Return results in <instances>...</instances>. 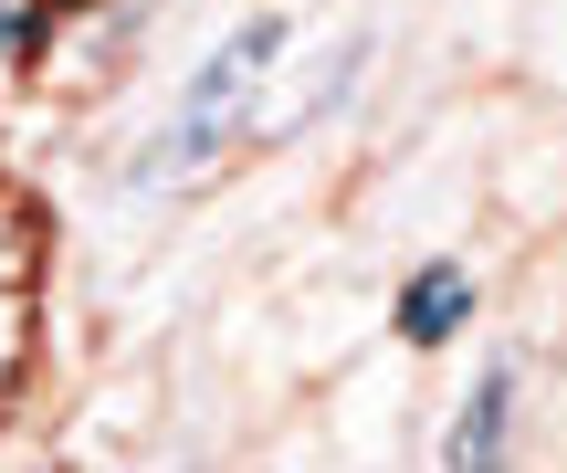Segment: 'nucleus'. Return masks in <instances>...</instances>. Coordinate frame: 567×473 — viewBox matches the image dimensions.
I'll list each match as a JSON object with an SVG mask.
<instances>
[{
	"label": "nucleus",
	"instance_id": "2",
	"mask_svg": "<svg viewBox=\"0 0 567 473\" xmlns=\"http://www.w3.org/2000/svg\"><path fill=\"white\" fill-rule=\"evenodd\" d=\"M463 316H473V274H463V264L410 274V295H400V337H410V348H442Z\"/></svg>",
	"mask_w": 567,
	"mask_h": 473
},
{
	"label": "nucleus",
	"instance_id": "3",
	"mask_svg": "<svg viewBox=\"0 0 567 473\" xmlns=\"http://www.w3.org/2000/svg\"><path fill=\"white\" fill-rule=\"evenodd\" d=\"M505 400H515V369H484V390L463 400V421H452V442H442L452 473H484L494 453H505Z\"/></svg>",
	"mask_w": 567,
	"mask_h": 473
},
{
	"label": "nucleus",
	"instance_id": "4",
	"mask_svg": "<svg viewBox=\"0 0 567 473\" xmlns=\"http://www.w3.org/2000/svg\"><path fill=\"white\" fill-rule=\"evenodd\" d=\"M32 42H42V21H32V11H11V0H0V53H32Z\"/></svg>",
	"mask_w": 567,
	"mask_h": 473
},
{
	"label": "nucleus",
	"instance_id": "1",
	"mask_svg": "<svg viewBox=\"0 0 567 473\" xmlns=\"http://www.w3.org/2000/svg\"><path fill=\"white\" fill-rule=\"evenodd\" d=\"M274 53H284V21H243V32H231L221 53L189 74L179 126H168L158 147H137V158H126V179H137V189H158V179H179V168H200L210 147L231 137V116L252 105V84H264V63H274Z\"/></svg>",
	"mask_w": 567,
	"mask_h": 473
}]
</instances>
